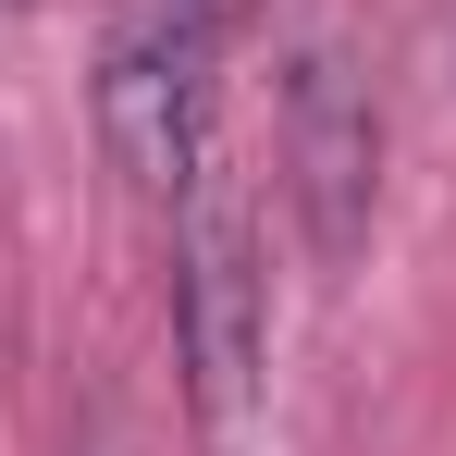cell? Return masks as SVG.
<instances>
[{
  "label": "cell",
  "instance_id": "obj_1",
  "mask_svg": "<svg viewBox=\"0 0 456 456\" xmlns=\"http://www.w3.org/2000/svg\"><path fill=\"white\" fill-rule=\"evenodd\" d=\"M210 12L198 0H111L99 12V62H86V124L99 160L173 210L198 173H210Z\"/></svg>",
  "mask_w": 456,
  "mask_h": 456
},
{
  "label": "cell",
  "instance_id": "obj_2",
  "mask_svg": "<svg viewBox=\"0 0 456 456\" xmlns=\"http://www.w3.org/2000/svg\"><path fill=\"white\" fill-rule=\"evenodd\" d=\"M259 346H272L259 223L223 173H198L173 198V358H185V407H198L210 444H234L247 407H259Z\"/></svg>",
  "mask_w": 456,
  "mask_h": 456
},
{
  "label": "cell",
  "instance_id": "obj_3",
  "mask_svg": "<svg viewBox=\"0 0 456 456\" xmlns=\"http://www.w3.org/2000/svg\"><path fill=\"white\" fill-rule=\"evenodd\" d=\"M284 198H297V234L321 272H346L370 247V210H382V99H370V62L346 25H308L284 50Z\"/></svg>",
  "mask_w": 456,
  "mask_h": 456
},
{
  "label": "cell",
  "instance_id": "obj_4",
  "mask_svg": "<svg viewBox=\"0 0 456 456\" xmlns=\"http://www.w3.org/2000/svg\"><path fill=\"white\" fill-rule=\"evenodd\" d=\"M198 12H210V37H247V25H259L272 0H198Z\"/></svg>",
  "mask_w": 456,
  "mask_h": 456
}]
</instances>
